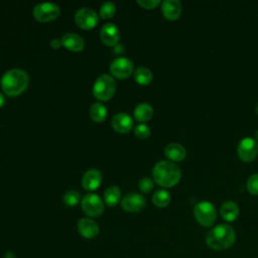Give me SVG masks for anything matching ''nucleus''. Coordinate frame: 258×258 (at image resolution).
<instances>
[{"mask_svg":"<svg viewBox=\"0 0 258 258\" xmlns=\"http://www.w3.org/2000/svg\"><path fill=\"white\" fill-rule=\"evenodd\" d=\"M153 115V109L148 103H140L134 109V117L137 121L146 122Z\"/></svg>","mask_w":258,"mask_h":258,"instance_id":"nucleus-20","label":"nucleus"},{"mask_svg":"<svg viewBox=\"0 0 258 258\" xmlns=\"http://www.w3.org/2000/svg\"><path fill=\"white\" fill-rule=\"evenodd\" d=\"M119 36H120L119 28L117 27L116 24L109 22L102 26L101 32H100V37L105 44L110 45V46L116 45L118 43Z\"/></svg>","mask_w":258,"mask_h":258,"instance_id":"nucleus-13","label":"nucleus"},{"mask_svg":"<svg viewBox=\"0 0 258 258\" xmlns=\"http://www.w3.org/2000/svg\"><path fill=\"white\" fill-rule=\"evenodd\" d=\"M81 199V195L79 191L77 190H68L64 195H63V202L67 206L69 207H74L76 206Z\"/></svg>","mask_w":258,"mask_h":258,"instance_id":"nucleus-26","label":"nucleus"},{"mask_svg":"<svg viewBox=\"0 0 258 258\" xmlns=\"http://www.w3.org/2000/svg\"><path fill=\"white\" fill-rule=\"evenodd\" d=\"M134 133L138 138H147L150 135V129L146 124L140 123L135 126Z\"/></svg>","mask_w":258,"mask_h":258,"instance_id":"nucleus-28","label":"nucleus"},{"mask_svg":"<svg viewBox=\"0 0 258 258\" xmlns=\"http://www.w3.org/2000/svg\"><path fill=\"white\" fill-rule=\"evenodd\" d=\"M115 11H116L115 4L111 1H107L100 8V16L103 19H107L112 17L115 14Z\"/></svg>","mask_w":258,"mask_h":258,"instance_id":"nucleus-25","label":"nucleus"},{"mask_svg":"<svg viewBox=\"0 0 258 258\" xmlns=\"http://www.w3.org/2000/svg\"><path fill=\"white\" fill-rule=\"evenodd\" d=\"M236 239L234 229L227 224H219L210 230L206 237L207 245L213 250H226L230 248Z\"/></svg>","mask_w":258,"mask_h":258,"instance_id":"nucleus-1","label":"nucleus"},{"mask_svg":"<svg viewBox=\"0 0 258 258\" xmlns=\"http://www.w3.org/2000/svg\"><path fill=\"white\" fill-rule=\"evenodd\" d=\"M152 202L156 207L164 208L170 202V194L166 189H158L153 194Z\"/></svg>","mask_w":258,"mask_h":258,"instance_id":"nucleus-24","label":"nucleus"},{"mask_svg":"<svg viewBox=\"0 0 258 258\" xmlns=\"http://www.w3.org/2000/svg\"><path fill=\"white\" fill-rule=\"evenodd\" d=\"M161 10L166 19L175 20L180 16L181 4L177 0H164L161 4Z\"/></svg>","mask_w":258,"mask_h":258,"instance_id":"nucleus-16","label":"nucleus"},{"mask_svg":"<svg viewBox=\"0 0 258 258\" xmlns=\"http://www.w3.org/2000/svg\"><path fill=\"white\" fill-rule=\"evenodd\" d=\"M4 103H5V97L2 93H0V108L4 105Z\"/></svg>","mask_w":258,"mask_h":258,"instance_id":"nucleus-32","label":"nucleus"},{"mask_svg":"<svg viewBox=\"0 0 258 258\" xmlns=\"http://www.w3.org/2000/svg\"><path fill=\"white\" fill-rule=\"evenodd\" d=\"M164 154L171 161H182L186 156V150L179 143H169L164 148Z\"/></svg>","mask_w":258,"mask_h":258,"instance_id":"nucleus-18","label":"nucleus"},{"mask_svg":"<svg viewBox=\"0 0 258 258\" xmlns=\"http://www.w3.org/2000/svg\"><path fill=\"white\" fill-rule=\"evenodd\" d=\"M115 88L116 83L114 79L111 76L104 74L98 77L95 81V84L93 86V94L98 100L107 101L114 94Z\"/></svg>","mask_w":258,"mask_h":258,"instance_id":"nucleus-4","label":"nucleus"},{"mask_svg":"<svg viewBox=\"0 0 258 258\" xmlns=\"http://www.w3.org/2000/svg\"><path fill=\"white\" fill-rule=\"evenodd\" d=\"M4 258H15V256H14V253H13V252H7V253L4 255Z\"/></svg>","mask_w":258,"mask_h":258,"instance_id":"nucleus-33","label":"nucleus"},{"mask_svg":"<svg viewBox=\"0 0 258 258\" xmlns=\"http://www.w3.org/2000/svg\"><path fill=\"white\" fill-rule=\"evenodd\" d=\"M61 43L70 50L73 51H80L85 47V41L82 36L79 34L69 32L62 35Z\"/></svg>","mask_w":258,"mask_h":258,"instance_id":"nucleus-17","label":"nucleus"},{"mask_svg":"<svg viewBox=\"0 0 258 258\" xmlns=\"http://www.w3.org/2000/svg\"><path fill=\"white\" fill-rule=\"evenodd\" d=\"M246 186L250 194L258 195V173H254L248 178Z\"/></svg>","mask_w":258,"mask_h":258,"instance_id":"nucleus-27","label":"nucleus"},{"mask_svg":"<svg viewBox=\"0 0 258 258\" xmlns=\"http://www.w3.org/2000/svg\"><path fill=\"white\" fill-rule=\"evenodd\" d=\"M134 79L140 85H147L152 80V73L145 67H139L134 71Z\"/></svg>","mask_w":258,"mask_h":258,"instance_id":"nucleus-23","label":"nucleus"},{"mask_svg":"<svg viewBox=\"0 0 258 258\" xmlns=\"http://www.w3.org/2000/svg\"><path fill=\"white\" fill-rule=\"evenodd\" d=\"M237 152L242 161L251 162L257 156L258 143L252 137H245L239 142Z\"/></svg>","mask_w":258,"mask_h":258,"instance_id":"nucleus-8","label":"nucleus"},{"mask_svg":"<svg viewBox=\"0 0 258 258\" xmlns=\"http://www.w3.org/2000/svg\"><path fill=\"white\" fill-rule=\"evenodd\" d=\"M255 140L258 141V130L255 132Z\"/></svg>","mask_w":258,"mask_h":258,"instance_id":"nucleus-34","label":"nucleus"},{"mask_svg":"<svg viewBox=\"0 0 258 258\" xmlns=\"http://www.w3.org/2000/svg\"><path fill=\"white\" fill-rule=\"evenodd\" d=\"M112 126L113 128L121 133H125L131 130L133 126V120L130 115L124 112L117 113L112 118Z\"/></svg>","mask_w":258,"mask_h":258,"instance_id":"nucleus-15","label":"nucleus"},{"mask_svg":"<svg viewBox=\"0 0 258 258\" xmlns=\"http://www.w3.org/2000/svg\"><path fill=\"white\" fill-rule=\"evenodd\" d=\"M77 229L80 235L86 239H93L99 233L98 224L90 218H82L77 224Z\"/></svg>","mask_w":258,"mask_h":258,"instance_id":"nucleus-12","label":"nucleus"},{"mask_svg":"<svg viewBox=\"0 0 258 258\" xmlns=\"http://www.w3.org/2000/svg\"><path fill=\"white\" fill-rule=\"evenodd\" d=\"M29 83L27 73L21 69L8 70L1 78V87L9 97H16L21 94Z\"/></svg>","mask_w":258,"mask_h":258,"instance_id":"nucleus-2","label":"nucleus"},{"mask_svg":"<svg viewBox=\"0 0 258 258\" xmlns=\"http://www.w3.org/2000/svg\"><path fill=\"white\" fill-rule=\"evenodd\" d=\"M138 186H139V189L143 192H148L152 189L153 187V181L150 177L148 176H144L142 177L139 182H138Z\"/></svg>","mask_w":258,"mask_h":258,"instance_id":"nucleus-29","label":"nucleus"},{"mask_svg":"<svg viewBox=\"0 0 258 258\" xmlns=\"http://www.w3.org/2000/svg\"><path fill=\"white\" fill-rule=\"evenodd\" d=\"M90 116L95 122H102L107 117V108L102 103H94L90 108Z\"/></svg>","mask_w":258,"mask_h":258,"instance_id":"nucleus-22","label":"nucleus"},{"mask_svg":"<svg viewBox=\"0 0 258 258\" xmlns=\"http://www.w3.org/2000/svg\"><path fill=\"white\" fill-rule=\"evenodd\" d=\"M152 175L157 184L163 187H171L179 181L181 173L175 163L168 160H160L154 165Z\"/></svg>","mask_w":258,"mask_h":258,"instance_id":"nucleus-3","label":"nucleus"},{"mask_svg":"<svg viewBox=\"0 0 258 258\" xmlns=\"http://www.w3.org/2000/svg\"><path fill=\"white\" fill-rule=\"evenodd\" d=\"M194 216L200 225L209 227L213 225L216 220V208L212 203L208 201L200 202L194 208Z\"/></svg>","mask_w":258,"mask_h":258,"instance_id":"nucleus-5","label":"nucleus"},{"mask_svg":"<svg viewBox=\"0 0 258 258\" xmlns=\"http://www.w3.org/2000/svg\"><path fill=\"white\" fill-rule=\"evenodd\" d=\"M101 181H102L101 171L96 168H90L84 173L83 179H82V184L85 189L94 190V189L98 188Z\"/></svg>","mask_w":258,"mask_h":258,"instance_id":"nucleus-14","label":"nucleus"},{"mask_svg":"<svg viewBox=\"0 0 258 258\" xmlns=\"http://www.w3.org/2000/svg\"><path fill=\"white\" fill-rule=\"evenodd\" d=\"M75 21L80 27L84 29H91L97 25L99 16L93 9L89 7H82L75 14Z\"/></svg>","mask_w":258,"mask_h":258,"instance_id":"nucleus-9","label":"nucleus"},{"mask_svg":"<svg viewBox=\"0 0 258 258\" xmlns=\"http://www.w3.org/2000/svg\"><path fill=\"white\" fill-rule=\"evenodd\" d=\"M256 113H257V115H258V104H257V106H256Z\"/></svg>","mask_w":258,"mask_h":258,"instance_id":"nucleus-35","label":"nucleus"},{"mask_svg":"<svg viewBox=\"0 0 258 258\" xmlns=\"http://www.w3.org/2000/svg\"><path fill=\"white\" fill-rule=\"evenodd\" d=\"M112 75L118 79H125L133 72V62L127 57H117L110 64Z\"/></svg>","mask_w":258,"mask_h":258,"instance_id":"nucleus-10","label":"nucleus"},{"mask_svg":"<svg viewBox=\"0 0 258 258\" xmlns=\"http://www.w3.org/2000/svg\"><path fill=\"white\" fill-rule=\"evenodd\" d=\"M137 3L140 6H142L143 8L153 9V8H155L160 3V1L159 0H138Z\"/></svg>","mask_w":258,"mask_h":258,"instance_id":"nucleus-30","label":"nucleus"},{"mask_svg":"<svg viewBox=\"0 0 258 258\" xmlns=\"http://www.w3.org/2000/svg\"><path fill=\"white\" fill-rule=\"evenodd\" d=\"M62 43H61V40L60 39H57V38H53V39H51L50 40V46L52 47V48H58L60 45H61Z\"/></svg>","mask_w":258,"mask_h":258,"instance_id":"nucleus-31","label":"nucleus"},{"mask_svg":"<svg viewBox=\"0 0 258 258\" xmlns=\"http://www.w3.org/2000/svg\"><path fill=\"white\" fill-rule=\"evenodd\" d=\"M120 198H121V190L116 185L109 186L104 192V201L110 207L116 206L119 203Z\"/></svg>","mask_w":258,"mask_h":258,"instance_id":"nucleus-21","label":"nucleus"},{"mask_svg":"<svg viewBox=\"0 0 258 258\" xmlns=\"http://www.w3.org/2000/svg\"><path fill=\"white\" fill-rule=\"evenodd\" d=\"M222 218L227 222H233L237 219L239 215V207L233 201H226L220 210Z\"/></svg>","mask_w":258,"mask_h":258,"instance_id":"nucleus-19","label":"nucleus"},{"mask_svg":"<svg viewBox=\"0 0 258 258\" xmlns=\"http://www.w3.org/2000/svg\"><path fill=\"white\" fill-rule=\"evenodd\" d=\"M59 7L51 2H42L34 6L33 16L37 21L47 22L55 19L59 15Z\"/></svg>","mask_w":258,"mask_h":258,"instance_id":"nucleus-7","label":"nucleus"},{"mask_svg":"<svg viewBox=\"0 0 258 258\" xmlns=\"http://www.w3.org/2000/svg\"><path fill=\"white\" fill-rule=\"evenodd\" d=\"M81 206L83 212L92 218L101 216L104 211V203L96 194H87L82 199Z\"/></svg>","mask_w":258,"mask_h":258,"instance_id":"nucleus-6","label":"nucleus"},{"mask_svg":"<svg viewBox=\"0 0 258 258\" xmlns=\"http://www.w3.org/2000/svg\"><path fill=\"white\" fill-rule=\"evenodd\" d=\"M145 206V199L143 196L137 192H130L126 195L121 202V207L131 213H136L141 211Z\"/></svg>","mask_w":258,"mask_h":258,"instance_id":"nucleus-11","label":"nucleus"}]
</instances>
